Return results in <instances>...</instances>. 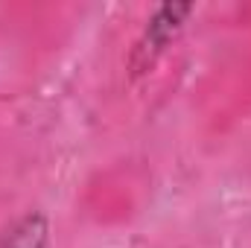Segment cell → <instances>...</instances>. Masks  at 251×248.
Segmentation results:
<instances>
[{"label":"cell","instance_id":"1","mask_svg":"<svg viewBox=\"0 0 251 248\" xmlns=\"http://www.w3.org/2000/svg\"><path fill=\"white\" fill-rule=\"evenodd\" d=\"M190 15H193V3H164V6L155 9V15L146 21L143 32L134 41L131 56H128V70H131L134 79L149 73L158 64V59L167 53V47L184 29Z\"/></svg>","mask_w":251,"mask_h":248},{"label":"cell","instance_id":"2","mask_svg":"<svg viewBox=\"0 0 251 248\" xmlns=\"http://www.w3.org/2000/svg\"><path fill=\"white\" fill-rule=\"evenodd\" d=\"M47 243H50V222L38 210L24 213L0 234V248H47Z\"/></svg>","mask_w":251,"mask_h":248}]
</instances>
